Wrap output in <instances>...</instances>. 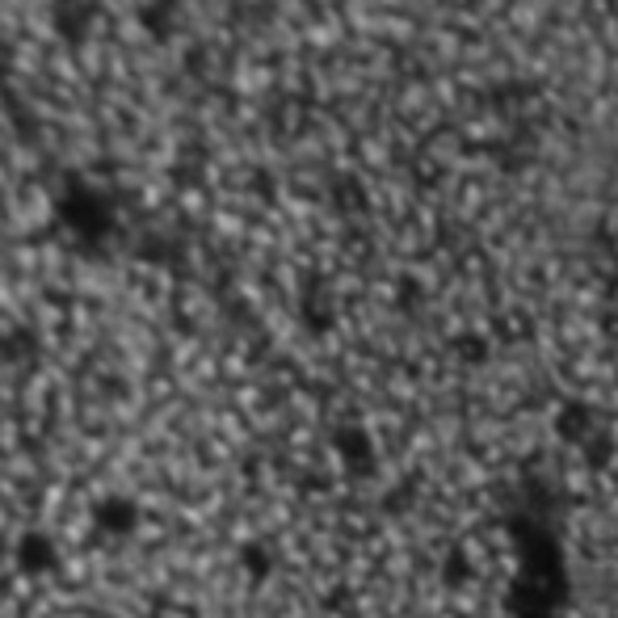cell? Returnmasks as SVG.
<instances>
[{
  "mask_svg": "<svg viewBox=\"0 0 618 618\" xmlns=\"http://www.w3.org/2000/svg\"><path fill=\"white\" fill-rule=\"evenodd\" d=\"M22 568L30 572V576H43V572H51L55 564H59V551H55V539L51 534H43V530H30L26 539H22Z\"/></svg>",
  "mask_w": 618,
  "mask_h": 618,
  "instance_id": "1",
  "label": "cell"
},
{
  "mask_svg": "<svg viewBox=\"0 0 618 618\" xmlns=\"http://www.w3.org/2000/svg\"><path fill=\"white\" fill-rule=\"evenodd\" d=\"M93 522L101 526V530H114V534H127L131 526H135V505L127 501V497H101L97 501V513H93Z\"/></svg>",
  "mask_w": 618,
  "mask_h": 618,
  "instance_id": "2",
  "label": "cell"
}]
</instances>
